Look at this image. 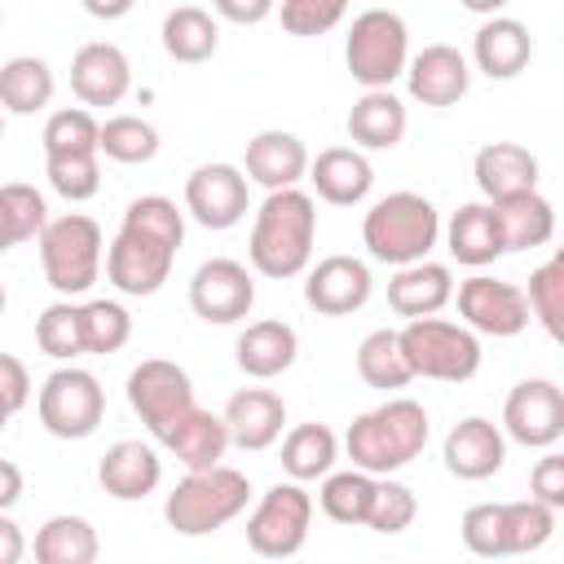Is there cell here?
Listing matches in <instances>:
<instances>
[{
	"label": "cell",
	"instance_id": "obj_1",
	"mask_svg": "<svg viewBox=\"0 0 564 564\" xmlns=\"http://www.w3.org/2000/svg\"><path fill=\"white\" fill-rule=\"evenodd\" d=\"M185 242V212L163 194H141L128 203L119 234L106 251V278L119 295H154L176 264Z\"/></svg>",
	"mask_w": 564,
	"mask_h": 564
},
{
	"label": "cell",
	"instance_id": "obj_2",
	"mask_svg": "<svg viewBox=\"0 0 564 564\" xmlns=\"http://www.w3.org/2000/svg\"><path fill=\"white\" fill-rule=\"evenodd\" d=\"M313 238H317V203L300 189H269L264 203L256 207L247 256L251 269L264 278H295L313 260Z\"/></svg>",
	"mask_w": 564,
	"mask_h": 564
},
{
	"label": "cell",
	"instance_id": "obj_3",
	"mask_svg": "<svg viewBox=\"0 0 564 564\" xmlns=\"http://www.w3.org/2000/svg\"><path fill=\"white\" fill-rule=\"evenodd\" d=\"M432 436V419L419 401L410 397H392L366 414H357L344 432V449L352 458V467H366L375 476H392L401 467H410Z\"/></svg>",
	"mask_w": 564,
	"mask_h": 564
},
{
	"label": "cell",
	"instance_id": "obj_4",
	"mask_svg": "<svg viewBox=\"0 0 564 564\" xmlns=\"http://www.w3.org/2000/svg\"><path fill=\"white\" fill-rule=\"evenodd\" d=\"M441 238V212L432 207V198L414 194V189H397L383 194L366 220H361V242L379 264H414L427 260V251Z\"/></svg>",
	"mask_w": 564,
	"mask_h": 564
},
{
	"label": "cell",
	"instance_id": "obj_5",
	"mask_svg": "<svg viewBox=\"0 0 564 564\" xmlns=\"http://www.w3.org/2000/svg\"><path fill=\"white\" fill-rule=\"evenodd\" d=\"M247 498H251V480L238 467L225 463L198 467L185 471V480L163 498V520L185 538H203L238 520L247 511Z\"/></svg>",
	"mask_w": 564,
	"mask_h": 564
},
{
	"label": "cell",
	"instance_id": "obj_6",
	"mask_svg": "<svg viewBox=\"0 0 564 564\" xmlns=\"http://www.w3.org/2000/svg\"><path fill=\"white\" fill-rule=\"evenodd\" d=\"M348 75L361 88H392L410 66V26L397 9H366L344 40Z\"/></svg>",
	"mask_w": 564,
	"mask_h": 564
},
{
	"label": "cell",
	"instance_id": "obj_7",
	"mask_svg": "<svg viewBox=\"0 0 564 564\" xmlns=\"http://www.w3.org/2000/svg\"><path fill=\"white\" fill-rule=\"evenodd\" d=\"M40 242V269L44 282L57 295H84L101 278V225L84 212H66L44 225Z\"/></svg>",
	"mask_w": 564,
	"mask_h": 564
},
{
	"label": "cell",
	"instance_id": "obj_8",
	"mask_svg": "<svg viewBox=\"0 0 564 564\" xmlns=\"http://www.w3.org/2000/svg\"><path fill=\"white\" fill-rule=\"evenodd\" d=\"M401 348L414 370V379H441V383H467L480 370V339L463 322L445 317H410L401 326Z\"/></svg>",
	"mask_w": 564,
	"mask_h": 564
},
{
	"label": "cell",
	"instance_id": "obj_9",
	"mask_svg": "<svg viewBox=\"0 0 564 564\" xmlns=\"http://www.w3.org/2000/svg\"><path fill=\"white\" fill-rule=\"evenodd\" d=\"M35 414L44 423L48 436L57 441H84L101 427V414H106V392L97 383L93 370H79V366H57L40 397H35Z\"/></svg>",
	"mask_w": 564,
	"mask_h": 564
},
{
	"label": "cell",
	"instance_id": "obj_10",
	"mask_svg": "<svg viewBox=\"0 0 564 564\" xmlns=\"http://www.w3.org/2000/svg\"><path fill=\"white\" fill-rule=\"evenodd\" d=\"M313 498L304 480H278L260 494L256 511L247 516V546L264 560H286L308 542Z\"/></svg>",
	"mask_w": 564,
	"mask_h": 564
},
{
	"label": "cell",
	"instance_id": "obj_11",
	"mask_svg": "<svg viewBox=\"0 0 564 564\" xmlns=\"http://www.w3.org/2000/svg\"><path fill=\"white\" fill-rule=\"evenodd\" d=\"M123 392H128L132 414L150 427L154 441H163V436L172 432V423H176L185 410L198 405L185 366H176V361H167V357H145L141 366H132Z\"/></svg>",
	"mask_w": 564,
	"mask_h": 564
},
{
	"label": "cell",
	"instance_id": "obj_12",
	"mask_svg": "<svg viewBox=\"0 0 564 564\" xmlns=\"http://www.w3.org/2000/svg\"><path fill=\"white\" fill-rule=\"evenodd\" d=\"M458 300V317L476 330V335H494V339H511L529 326V291H520L516 282L489 278V273H471L467 282H458L454 291Z\"/></svg>",
	"mask_w": 564,
	"mask_h": 564
},
{
	"label": "cell",
	"instance_id": "obj_13",
	"mask_svg": "<svg viewBox=\"0 0 564 564\" xmlns=\"http://www.w3.org/2000/svg\"><path fill=\"white\" fill-rule=\"evenodd\" d=\"M502 432L524 449H551L564 436V388L551 379H520L502 401Z\"/></svg>",
	"mask_w": 564,
	"mask_h": 564
},
{
	"label": "cell",
	"instance_id": "obj_14",
	"mask_svg": "<svg viewBox=\"0 0 564 564\" xmlns=\"http://www.w3.org/2000/svg\"><path fill=\"white\" fill-rule=\"evenodd\" d=\"M256 304V282L247 273V264L229 260V256H212L194 269L189 278V308L207 322V326H234L251 313Z\"/></svg>",
	"mask_w": 564,
	"mask_h": 564
},
{
	"label": "cell",
	"instance_id": "obj_15",
	"mask_svg": "<svg viewBox=\"0 0 564 564\" xmlns=\"http://www.w3.org/2000/svg\"><path fill=\"white\" fill-rule=\"evenodd\" d=\"M247 185H251V176L242 167H234V163H203V167H194L185 176V212L203 229H234L251 212Z\"/></svg>",
	"mask_w": 564,
	"mask_h": 564
},
{
	"label": "cell",
	"instance_id": "obj_16",
	"mask_svg": "<svg viewBox=\"0 0 564 564\" xmlns=\"http://www.w3.org/2000/svg\"><path fill=\"white\" fill-rule=\"evenodd\" d=\"M370 291H375V278L357 256H326L304 278V304L322 317H348L366 308Z\"/></svg>",
	"mask_w": 564,
	"mask_h": 564
},
{
	"label": "cell",
	"instance_id": "obj_17",
	"mask_svg": "<svg viewBox=\"0 0 564 564\" xmlns=\"http://www.w3.org/2000/svg\"><path fill=\"white\" fill-rule=\"evenodd\" d=\"M132 88V66H128V53L110 40H88L75 48L70 57V93L84 101V106H119Z\"/></svg>",
	"mask_w": 564,
	"mask_h": 564
},
{
	"label": "cell",
	"instance_id": "obj_18",
	"mask_svg": "<svg viewBox=\"0 0 564 564\" xmlns=\"http://www.w3.org/2000/svg\"><path fill=\"white\" fill-rule=\"evenodd\" d=\"M441 458H445V471L458 476V480H489L507 463V432L498 423L480 419V414L458 419L445 432Z\"/></svg>",
	"mask_w": 564,
	"mask_h": 564
},
{
	"label": "cell",
	"instance_id": "obj_19",
	"mask_svg": "<svg viewBox=\"0 0 564 564\" xmlns=\"http://www.w3.org/2000/svg\"><path fill=\"white\" fill-rule=\"evenodd\" d=\"M405 88L423 106H454L471 88V66L454 44H427L405 66Z\"/></svg>",
	"mask_w": 564,
	"mask_h": 564
},
{
	"label": "cell",
	"instance_id": "obj_20",
	"mask_svg": "<svg viewBox=\"0 0 564 564\" xmlns=\"http://www.w3.org/2000/svg\"><path fill=\"white\" fill-rule=\"evenodd\" d=\"M308 150L295 132L286 128H264L247 141V154H242V172L260 185V189H286V185H300L308 176Z\"/></svg>",
	"mask_w": 564,
	"mask_h": 564
},
{
	"label": "cell",
	"instance_id": "obj_21",
	"mask_svg": "<svg viewBox=\"0 0 564 564\" xmlns=\"http://www.w3.org/2000/svg\"><path fill=\"white\" fill-rule=\"evenodd\" d=\"M308 185L330 207H357L375 185V167L361 145H330L308 163Z\"/></svg>",
	"mask_w": 564,
	"mask_h": 564
},
{
	"label": "cell",
	"instance_id": "obj_22",
	"mask_svg": "<svg viewBox=\"0 0 564 564\" xmlns=\"http://www.w3.org/2000/svg\"><path fill=\"white\" fill-rule=\"evenodd\" d=\"M533 57V35L524 22L494 13L480 22V31L471 35V62L480 75L489 79H516Z\"/></svg>",
	"mask_w": 564,
	"mask_h": 564
},
{
	"label": "cell",
	"instance_id": "obj_23",
	"mask_svg": "<svg viewBox=\"0 0 564 564\" xmlns=\"http://www.w3.org/2000/svg\"><path fill=\"white\" fill-rule=\"evenodd\" d=\"M97 480H101V489H106L110 498L137 502V498H145V494L159 489V480H163V458H159L154 445H145V441H115V445L101 454V463H97Z\"/></svg>",
	"mask_w": 564,
	"mask_h": 564
},
{
	"label": "cell",
	"instance_id": "obj_24",
	"mask_svg": "<svg viewBox=\"0 0 564 564\" xmlns=\"http://www.w3.org/2000/svg\"><path fill=\"white\" fill-rule=\"evenodd\" d=\"M471 176L480 185V194L494 198H511L524 189H538V154L520 141H489L476 150L471 159Z\"/></svg>",
	"mask_w": 564,
	"mask_h": 564
},
{
	"label": "cell",
	"instance_id": "obj_25",
	"mask_svg": "<svg viewBox=\"0 0 564 564\" xmlns=\"http://www.w3.org/2000/svg\"><path fill=\"white\" fill-rule=\"evenodd\" d=\"M295 357H300V335L278 317L247 322V330L234 344V361L251 379H278L282 370L295 366Z\"/></svg>",
	"mask_w": 564,
	"mask_h": 564
},
{
	"label": "cell",
	"instance_id": "obj_26",
	"mask_svg": "<svg viewBox=\"0 0 564 564\" xmlns=\"http://www.w3.org/2000/svg\"><path fill=\"white\" fill-rule=\"evenodd\" d=\"M225 423H229V436L238 449H269L278 436H282V423H286V401L269 388H242L225 401Z\"/></svg>",
	"mask_w": 564,
	"mask_h": 564
},
{
	"label": "cell",
	"instance_id": "obj_27",
	"mask_svg": "<svg viewBox=\"0 0 564 564\" xmlns=\"http://www.w3.org/2000/svg\"><path fill=\"white\" fill-rule=\"evenodd\" d=\"M159 445H163L167 454H176V463H181L185 471H198V467H216V463L225 458V449L234 445V436H229L225 414H212V410L194 405V410H185V414L172 423V432H167Z\"/></svg>",
	"mask_w": 564,
	"mask_h": 564
},
{
	"label": "cell",
	"instance_id": "obj_28",
	"mask_svg": "<svg viewBox=\"0 0 564 564\" xmlns=\"http://www.w3.org/2000/svg\"><path fill=\"white\" fill-rule=\"evenodd\" d=\"M454 300V273L449 264H436V260H414V264H401L388 282V304L392 313H401L405 322L410 317H432L441 313L445 304Z\"/></svg>",
	"mask_w": 564,
	"mask_h": 564
},
{
	"label": "cell",
	"instance_id": "obj_29",
	"mask_svg": "<svg viewBox=\"0 0 564 564\" xmlns=\"http://www.w3.org/2000/svg\"><path fill=\"white\" fill-rule=\"evenodd\" d=\"M445 247H449V256H454L458 264H467V269L494 264V260L507 251L494 203H463V207L449 216V225H445Z\"/></svg>",
	"mask_w": 564,
	"mask_h": 564
},
{
	"label": "cell",
	"instance_id": "obj_30",
	"mask_svg": "<svg viewBox=\"0 0 564 564\" xmlns=\"http://www.w3.org/2000/svg\"><path fill=\"white\" fill-rule=\"evenodd\" d=\"M405 123H410L405 101L392 88H366L352 101L348 119H344L352 145H361V150H392V145H401Z\"/></svg>",
	"mask_w": 564,
	"mask_h": 564
},
{
	"label": "cell",
	"instance_id": "obj_31",
	"mask_svg": "<svg viewBox=\"0 0 564 564\" xmlns=\"http://www.w3.org/2000/svg\"><path fill=\"white\" fill-rule=\"evenodd\" d=\"M159 40H163V53H167L172 62L198 66V62H207V57L220 48V22H216L207 9H198V4H176V9L163 18Z\"/></svg>",
	"mask_w": 564,
	"mask_h": 564
},
{
	"label": "cell",
	"instance_id": "obj_32",
	"mask_svg": "<svg viewBox=\"0 0 564 564\" xmlns=\"http://www.w3.org/2000/svg\"><path fill=\"white\" fill-rule=\"evenodd\" d=\"M494 212H498L507 251H533V247L551 242V234H555V207L538 189H524V194H511V198H494Z\"/></svg>",
	"mask_w": 564,
	"mask_h": 564
},
{
	"label": "cell",
	"instance_id": "obj_33",
	"mask_svg": "<svg viewBox=\"0 0 564 564\" xmlns=\"http://www.w3.org/2000/svg\"><path fill=\"white\" fill-rule=\"evenodd\" d=\"M53 88H57V79H53V70H48L44 57L22 53V57H9L0 66V101H4L9 115H35V110H44L53 101Z\"/></svg>",
	"mask_w": 564,
	"mask_h": 564
},
{
	"label": "cell",
	"instance_id": "obj_34",
	"mask_svg": "<svg viewBox=\"0 0 564 564\" xmlns=\"http://www.w3.org/2000/svg\"><path fill=\"white\" fill-rule=\"evenodd\" d=\"M101 551L97 529L84 516H48L35 529V560L40 564H93Z\"/></svg>",
	"mask_w": 564,
	"mask_h": 564
},
{
	"label": "cell",
	"instance_id": "obj_35",
	"mask_svg": "<svg viewBox=\"0 0 564 564\" xmlns=\"http://www.w3.org/2000/svg\"><path fill=\"white\" fill-rule=\"evenodd\" d=\"M339 458V436L326 423H300L282 436V471L291 480H317L335 467Z\"/></svg>",
	"mask_w": 564,
	"mask_h": 564
},
{
	"label": "cell",
	"instance_id": "obj_36",
	"mask_svg": "<svg viewBox=\"0 0 564 564\" xmlns=\"http://www.w3.org/2000/svg\"><path fill=\"white\" fill-rule=\"evenodd\" d=\"M375 471L366 467H348V471H326L322 489H317V507L335 520V524H366L370 502H375Z\"/></svg>",
	"mask_w": 564,
	"mask_h": 564
},
{
	"label": "cell",
	"instance_id": "obj_37",
	"mask_svg": "<svg viewBox=\"0 0 564 564\" xmlns=\"http://www.w3.org/2000/svg\"><path fill=\"white\" fill-rule=\"evenodd\" d=\"M357 375H361L370 388H383V392L405 388V383L414 379V370H410V361H405L401 330H388V326L370 330V335L357 344Z\"/></svg>",
	"mask_w": 564,
	"mask_h": 564
},
{
	"label": "cell",
	"instance_id": "obj_38",
	"mask_svg": "<svg viewBox=\"0 0 564 564\" xmlns=\"http://www.w3.org/2000/svg\"><path fill=\"white\" fill-rule=\"evenodd\" d=\"M35 344H40V352L53 357V361H75V357H84V352H88V344H84V304H70V295L57 300V304H48V308L35 317Z\"/></svg>",
	"mask_w": 564,
	"mask_h": 564
},
{
	"label": "cell",
	"instance_id": "obj_39",
	"mask_svg": "<svg viewBox=\"0 0 564 564\" xmlns=\"http://www.w3.org/2000/svg\"><path fill=\"white\" fill-rule=\"evenodd\" d=\"M101 154L110 163H123V167L150 163L159 154V128L141 115H110L101 123Z\"/></svg>",
	"mask_w": 564,
	"mask_h": 564
},
{
	"label": "cell",
	"instance_id": "obj_40",
	"mask_svg": "<svg viewBox=\"0 0 564 564\" xmlns=\"http://www.w3.org/2000/svg\"><path fill=\"white\" fill-rule=\"evenodd\" d=\"M529 308L542 322V330L564 348V247H555L551 260H542L529 273Z\"/></svg>",
	"mask_w": 564,
	"mask_h": 564
},
{
	"label": "cell",
	"instance_id": "obj_41",
	"mask_svg": "<svg viewBox=\"0 0 564 564\" xmlns=\"http://www.w3.org/2000/svg\"><path fill=\"white\" fill-rule=\"evenodd\" d=\"M0 225H4V247H22L26 238H40L48 225V203L35 185L9 181L0 189Z\"/></svg>",
	"mask_w": 564,
	"mask_h": 564
},
{
	"label": "cell",
	"instance_id": "obj_42",
	"mask_svg": "<svg viewBox=\"0 0 564 564\" xmlns=\"http://www.w3.org/2000/svg\"><path fill=\"white\" fill-rule=\"evenodd\" d=\"M44 176L66 203H88L101 189V150L44 154Z\"/></svg>",
	"mask_w": 564,
	"mask_h": 564
},
{
	"label": "cell",
	"instance_id": "obj_43",
	"mask_svg": "<svg viewBox=\"0 0 564 564\" xmlns=\"http://www.w3.org/2000/svg\"><path fill=\"white\" fill-rule=\"evenodd\" d=\"M44 154H70V150H101V123L93 119L88 106H66V110H53L44 132Z\"/></svg>",
	"mask_w": 564,
	"mask_h": 564
},
{
	"label": "cell",
	"instance_id": "obj_44",
	"mask_svg": "<svg viewBox=\"0 0 564 564\" xmlns=\"http://www.w3.org/2000/svg\"><path fill=\"white\" fill-rule=\"evenodd\" d=\"M555 533V507H546L542 498H520L507 502V551L511 555H529L538 546H546Z\"/></svg>",
	"mask_w": 564,
	"mask_h": 564
},
{
	"label": "cell",
	"instance_id": "obj_45",
	"mask_svg": "<svg viewBox=\"0 0 564 564\" xmlns=\"http://www.w3.org/2000/svg\"><path fill=\"white\" fill-rule=\"evenodd\" d=\"M463 546L471 555H485V560H498V555H511L507 551V502H476L463 511Z\"/></svg>",
	"mask_w": 564,
	"mask_h": 564
},
{
	"label": "cell",
	"instance_id": "obj_46",
	"mask_svg": "<svg viewBox=\"0 0 564 564\" xmlns=\"http://www.w3.org/2000/svg\"><path fill=\"white\" fill-rule=\"evenodd\" d=\"M128 339H132V317L119 300H88L84 304V344H88V352L106 357V352H119Z\"/></svg>",
	"mask_w": 564,
	"mask_h": 564
},
{
	"label": "cell",
	"instance_id": "obj_47",
	"mask_svg": "<svg viewBox=\"0 0 564 564\" xmlns=\"http://www.w3.org/2000/svg\"><path fill=\"white\" fill-rule=\"evenodd\" d=\"M419 516V498L410 485L392 480V476H379L375 480V502H370V516H366V529L375 533H401L410 529Z\"/></svg>",
	"mask_w": 564,
	"mask_h": 564
},
{
	"label": "cell",
	"instance_id": "obj_48",
	"mask_svg": "<svg viewBox=\"0 0 564 564\" xmlns=\"http://www.w3.org/2000/svg\"><path fill=\"white\" fill-rule=\"evenodd\" d=\"M348 13V0H278L286 35H326Z\"/></svg>",
	"mask_w": 564,
	"mask_h": 564
},
{
	"label": "cell",
	"instance_id": "obj_49",
	"mask_svg": "<svg viewBox=\"0 0 564 564\" xmlns=\"http://www.w3.org/2000/svg\"><path fill=\"white\" fill-rule=\"evenodd\" d=\"M529 494L542 498L546 507L564 511V454H542L529 471Z\"/></svg>",
	"mask_w": 564,
	"mask_h": 564
},
{
	"label": "cell",
	"instance_id": "obj_50",
	"mask_svg": "<svg viewBox=\"0 0 564 564\" xmlns=\"http://www.w3.org/2000/svg\"><path fill=\"white\" fill-rule=\"evenodd\" d=\"M0 388H4V414L13 419L31 401V375H26L22 357H13V352L0 357Z\"/></svg>",
	"mask_w": 564,
	"mask_h": 564
},
{
	"label": "cell",
	"instance_id": "obj_51",
	"mask_svg": "<svg viewBox=\"0 0 564 564\" xmlns=\"http://www.w3.org/2000/svg\"><path fill=\"white\" fill-rule=\"evenodd\" d=\"M212 9H216V18H225L234 26H256L278 9V0H212Z\"/></svg>",
	"mask_w": 564,
	"mask_h": 564
},
{
	"label": "cell",
	"instance_id": "obj_52",
	"mask_svg": "<svg viewBox=\"0 0 564 564\" xmlns=\"http://www.w3.org/2000/svg\"><path fill=\"white\" fill-rule=\"evenodd\" d=\"M22 498V471L13 458H0V511H9Z\"/></svg>",
	"mask_w": 564,
	"mask_h": 564
},
{
	"label": "cell",
	"instance_id": "obj_53",
	"mask_svg": "<svg viewBox=\"0 0 564 564\" xmlns=\"http://www.w3.org/2000/svg\"><path fill=\"white\" fill-rule=\"evenodd\" d=\"M22 560V529L13 524V516H0V564H18Z\"/></svg>",
	"mask_w": 564,
	"mask_h": 564
},
{
	"label": "cell",
	"instance_id": "obj_54",
	"mask_svg": "<svg viewBox=\"0 0 564 564\" xmlns=\"http://www.w3.org/2000/svg\"><path fill=\"white\" fill-rule=\"evenodd\" d=\"M79 4H84V13H88V18H97V22H115V18L132 13V4H137V0H79Z\"/></svg>",
	"mask_w": 564,
	"mask_h": 564
},
{
	"label": "cell",
	"instance_id": "obj_55",
	"mask_svg": "<svg viewBox=\"0 0 564 564\" xmlns=\"http://www.w3.org/2000/svg\"><path fill=\"white\" fill-rule=\"evenodd\" d=\"M467 13H480V18H494V13H502L511 0H458Z\"/></svg>",
	"mask_w": 564,
	"mask_h": 564
}]
</instances>
